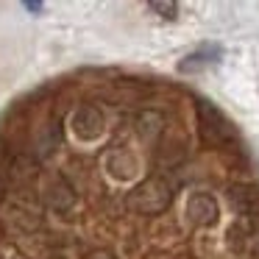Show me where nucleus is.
<instances>
[{
	"mask_svg": "<svg viewBox=\"0 0 259 259\" xmlns=\"http://www.w3.org/2000/svg\"><path fill=\"white\" fill-rule=\"evenodd\" d=\"M231 203L242 214H259V190L256 187H231Z\"/></svg>",
	"mask_w": 259,
	"mask_h": 259,
	"instance_id": "20e7f679",
	"label": "nucleus"
},
{
	"mask_svg": "<svg viewBox=\"0 0 259 259\" xmlns=\"http://www.w3.org/2000/svg\"><path fill=\"white\" fill-rule=\"evenodd\" d=\"M198 125H201V137L212 145H234L237 142V131L229 123V117L206 101H198Z\"/></svg>",
	"mask_w": 259,
	"mask_h": 259,
	"instance_id": "f257e3e1",
	"label": "nucleus"
},
{
	"mask_svg": "<svg viewBox=\"0 0 259 259\" xmlns=\"http://www.w3.org/2000/svg\"><path fill=\"white\" fill-rule=\"evenodd\" d=\"M190 218L195 220L198 226H212L218 223V203L209 195H195L190 198Z\"/></svg>",
	"mask_w": 259,
	"mask_h": 259,
	"instance_id": "7ed1b4c3",
	"label": "nucleus"
},
{
	"mask_svg": "<svg viewBox=\"0 0 259 259\" xmlns=\"http://www.w3.org/2000/svg\"><path fill=\"white\" fill-rule=\"evenodd\" d=\"M148 9L151 12H159V17H164V20H173L176 17V12H179V3H148Z\"/></svg>",
	"mask_w": 259,
	"mask_h": 259,
	"instance_id": "39448f33",
	"label": "nucleus"
},
{
	"mask_svg": "<svg viewBox=\"0 0 259 259\" xmlns=\"http://www.w3.org/2000/svg\"><path fill=\"white\" fill-rule=\"evenodd\" d=\"M23 6L28 9V12H42V3H39V0H36V3H34V0H28V3H23Z\"/></svg>",
	"mask_w": 259,
	"mask_h": 259,
	"instance_id": "423d86ee",
	"label": "nucleus"
},
{
	"mask_svg": "<svg viewBox=\"0 0 259 259\" xmlns=\"http://www.w3.org/2000/svg\"><path fill=\"white\" fill-rule=\"evenodd\" d=\"M220 56H223V45H201L198 51H192L190 56H184L179 62V73L190 75V73H201V70L212 67V64L220 62Z\"/></svg>",
	"mask_w": 259,
	"mask_h": 259,
	"instance_id": "f03ea898",
	"label": "nucleus"
}]
</instances>
